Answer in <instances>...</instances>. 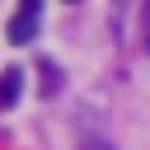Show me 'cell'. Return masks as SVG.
<instances>
[{
	"label": "cell",
	"instance_id": "3957f363",
	"mask_svg": "<svg viewBox=\"0 0 150 150\" xmlns=\"http://www.w3.org/2000/svg\"><path fill=\"white\" fill-rule=\"evenodd\" d=\"M80 150H112V145H108V141H84Z\"/></svg>",
	"mask_w": 150,
	"mask_h": 150
},
{
	"label": "cell",
	"instance_id": "8992f818",
	"mask_svg": "<svg viewBox=\"0 0 150 150\" xmlns=\"http://www.w3.org/2000/svg\"><path fill=\"white\" fill-rule=\"evenodd\" d=\"M70 5H80V0H70Z\"/></svg>",
	"mask_w": 150,
	"mask_h": 150
},
{
	"label": "cell",
	"instance_id": "6da1fadb",
	"mask_svg": "<svg viewBox=\"0 0 150 150\" xmlns=\"http://www.w3.org/2000/svg\"><path fill=\"white\" fill-rule=\"evenodd\" d=\"M38 19H42V0H19V9H14V19L5 23V38H9L14 47H23V42H33V38H38Z\"/></svg>",
	"mask_w": 150,
	"mask_h": 150
},
{
	"label": "cell",
	"instance_id": "5b68a950",
	"mask_svg": "<svg viewBox=\"0 0 150 150\" xmlns=\"http://www.w3.org/2000/svg\"><path fill=\"white\" fill-rule=\"evenodd\" d=\"M145 23H150V0H145Z\"/></svg>",
	"mask_w": 150,
	"mask_h": 150
},
{
	"label": "cell",
	"instance_id": "277c9868",
	"mask_svg": "<svg viewBox=\"0 0 150 150\" xmlns=\"http://www.w3.org/2000/svg\"><path fill=\"white\" fill-rule=\"evenodd\" d=\"M145 52H150V28H145Z\"/></svg>",
	"mask_w": 150,
	"mask_h": 150
},
{
	"label": "cell",
	"instance_id": "7a4b0ae2",
	"mask_svg": "<svg viewBox=\"0 0 150 150\" xmlns=\"http://www.w3.org/2000/svg\"><path fill=\"white\" fill-rule=\"evenodd\" d=\"M19 94H23V70L19 66H5L0 70V108H14Z\"/></svg>",
	"mask_w": 150,
	"mask_h": 150
}]
</instances>
